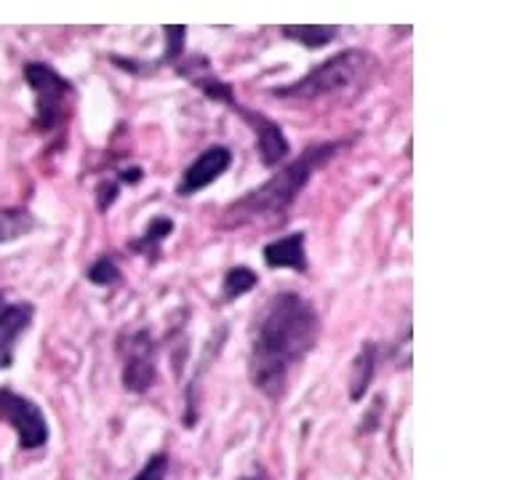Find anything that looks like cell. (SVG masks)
<instances>
[{
    "instance_id": "9",
    "label": "cell",
    "mask_w": 512,
    "mask_h": 480,
    "mask_svg": "<svg viewBox=\"0 0 512 480\" xmlns=\"http://www.w3.org/2000/svg\"><path fill=\"white\" fill-rule=\"evenodd\" d=\"M243 118L254 128L256 147H259V158H262L264 166H278L280 160L288 155V142L278 123H272L270 118H264L259 112H243Z\"/></svg>"
},
{
    "instance_id": "14",
    "label": "cell",
    "mask_w": 512,
    "mask_h": 480,
    "mask_svg": "<svg viewBox=\"0 0 512 480\" xmlns=\"http://www.w3.org/2000/svg\"><path fill=\"white\" fill-rule=\"evenodd\" d=\"M256 286V272L248 267H232L224 278V299H238Z\"/></svg>"
},
{
    "instance_id": "10",
    "label": "cell",
    "mask_w": 512,
    "mask_h": 480,
    "mask_svg": "<svg viewBox=\"0 0 512 480\" xmlns=\"http://www.w3.org/2000/svg\"><path fill=\"white\" fill-rule=\"evenodd\" d=\"M264 262L270 267H288V270H304L307 256H304V232H294L286 238L275 240L262 251Z\"/></svg>"
},
{
    "instance_id": "2",
    "label": "cell",
    "mask_w": 512,
    "mask_h": 480,
    "mask_svg": "<svg viewBox=\"0 0 512 480\" xmlns=\"http://www.w3.org/2000/svg\"><path fill=\"white\" fill-rule=\"evenodd\" d=\"M342 144H318V147H307L296 160H291L286 168H280L278 174L270 176L267 182L254 187V190L235 200L227 211H222V222L219 227L224 230H238L246 224H262V222H280L288 214V208L294 206L304 184L310 182L312 174L318 171L328 158H334L336 150Z\"/></svg>"
},
{
    "instance_id": "5",
    "label": "cell",
    "mask_w": 512,
    "mask_h": 480,
    "mask_svg": "<svg viewBox=\"0 0 512 480\" xmlns=\"http://www.w3.org/2000/svg\"><path fill=\"white\" fill-rule=\"evenodd\" d=\"M0 419L8 422L19 435V446L32 451L48 440L46 416L32 400L22 398L11 390H0Z\"/></svg>"
},
{
    "instance_id": "3",
    "label": "cell",
    "mask_w": 512,
    "mask_h": 480,
    "mask_svg": "<svg viewBox=\"0 0 512 480\" xmlns=\"http://www.w3.org/2000/svg\"><path fill=\"white\" fill-rule=\"evenodd\" d=\"M376 70V59L366 51H342V54L331 56L315 70H310L304 78L291 83L288 88H278L275 94L283 99H299V102H312V99H323V96L350 94L355 88H363Z\"/></svg>"
},
{
    "instance_id": "8",
    "label": "cell",
    "mask_w": 512,
    "mask_h": 480,
    "mask_svg": "<svg viewBox=\"0 0 512 480\" xmlns=\"http://www.w3.org/2000/svg\"><path fill=\"white\" fill-rule=\"evenodd\" d=\"M30 304H3L0 307V368H8L14 363L16 339L27 331L32 323Z\"/></svg>"
},
{
    "instance_id": "4",
    "label": "cell",
    "mask_w": 512,
    "mask_h": 480,
    "mask_svg": "<svg viewBox=\"0 0 512 480\" xmlns=\"http://www.w3.org/2000/svg\"><path fill=\"white\" fill-rule=\"evenodd\" d=\"M24 78L38 96V128L40 131H51L64 118V102L70 96V83L43 62L27 64Z\"/></svg>"
},
{
    "instance_id": "7",
    "label": "cell",
    "mask_w": 512,
    "mask_h": 480,
    "mask_svg": "<svg viewBox=\"0 0 512 480\" xmlns=\"http://www.w3.org/2000/svg\"><path fill=\"white\" fill-rule=\"evenodd\" d=\"M155 379V366H152V342L147 331L131 336L126 350V368H123V384L131 392H147Z\"/></svg>"
},
{
    "instance_id": "6",
    "label": "cell",
    "mask_w": 512,
    "mask_h": 480,
    "mask_svg": "<svg viewBox=\"0 0 512 480\" xmlns=\"http://www.w3.org/2000/svg\"><path fill=\"white\" fill-rule=\"evenodd\" d=\"M232 166V152L230 147H222V144H214L208 147L203 155L192 160L187 171H184L182 182H179V195H192V192L203 190L211 182H216L219 176Z\"/></svg>"
},
{
    "instance_id": "16",
    "label": "cell",
    "mask_w": 512,
    "mask_h": 480,
    "mask_svg": "<svg viewBox=\"0 0 512 480\" xmlns=\"http://www.w3.org/2000/svg\"><path fill=\"white\" fill-rule=\"evenodd\" d=\"M88 278H91V283H96V286H110V283L120 280V270L112 264L110 256H102V259L88 270Z\"/></svg>"
},
{
    "instance_id": "18",
    "label": "cell",
    "mask_w": 512,
    "mask_h": 480,
    "mask_svg": "<svg viewBox=\"0 0 512 480\" xmlns=\"http://www.w3.org/2000/svg\"><path fill=\"white\" fill-rule=\"evenodd\" d=\"M0 307H3V296H0Z\"/></svg>"
},
{
    "instance_id": "17",
    "label": "cell",
    "mask_w": 512,
    "mask_h": 480,
    "mask_svg": "<svg viewBox=\"0 0 512 480\" xmlns=\"http://www.w3.org/2000/svg\"><path fill=\"white\" fill-rule=\"evenodd\" d=\"M168 472V456L166 454H155L150 462L144 464L139 475L134 480H166Z\"/></svg>"
},
{
    "instance_id": "12",
    "label": "cell",
    "mask_w": 512,
    "mask_h": 480,
    "mask_svg": "<svg viewBox=\"0 0 512 480\" xmlns=\"http://www.w3.org/2000/svg\"><path fill=\"white\" fill-rule=\"evenodd\" d=\"M32 227H35V219L24 208H6V211H0V243L22 238Z\"/></svg>"
},
{
    "instance_id": "15",
    "label": "cell",
    "mask_w": 512,
    "mask_h": 480,
    "mask_svg": "<svg viewBox=\"0 0 512 480\" xmlns=\"http://www.w3.org/2000/svg\"><path fill=\"white\" fill-rule=\"evenodd\" d=\"M171 227H174L171 219H152L147 232L134 243V248H139V251H150V256H155L158 254V246L166 240L168 232H171Z\"/></svg>"
},
{
    "instance_id": "1",
    "label": "cell",
    "mask_w": 512,
    "mask_h": 480,
    "mask_svg": "<svg viewBox=\"0 0 512 480\" xmlns=\"http://www.w3.org/2000/svg\"><path fill=\"white\" fill-rule=\"evenodd\" d=\"M320 318L315 304L294 291H280L264 304L251 339V382L267 398L286 390L288 371L315 347Z\"/></svg>"
},
{
    "instance_id": "11",
    "label": "cell",
    "mask_w": 512,
    "mask_h": 480,
    "mask_svg": "<svg viewBox=\"0 0 512 480\" xmlns=\"http://www.w3.org/2000/svg\"><path fill=\"white\" fill-rule=\"evenodd\" d=\"M283 35L307 48H323L339 35V27H320V24H304V27H283Z\"/></svg>"
},
{
    "instance_id": "13",
    "label": "cell",
    "mask_w": 512,
    "mask_h": 480,
    "mask_svg": "<svg viewBox=\"0 0 512 480\" xmlns=\"http://www.w3.org/2000/svg\"><path fill=\"white\" fill-rule=\"evenodd\" d=\"M374 368H376V350L371 347V344H366L363 352L358 355V360H355V376H352V390H350V395L355 400L366 392L368 382H371V376H374Z\"/></svg>"
}]
</instances>
